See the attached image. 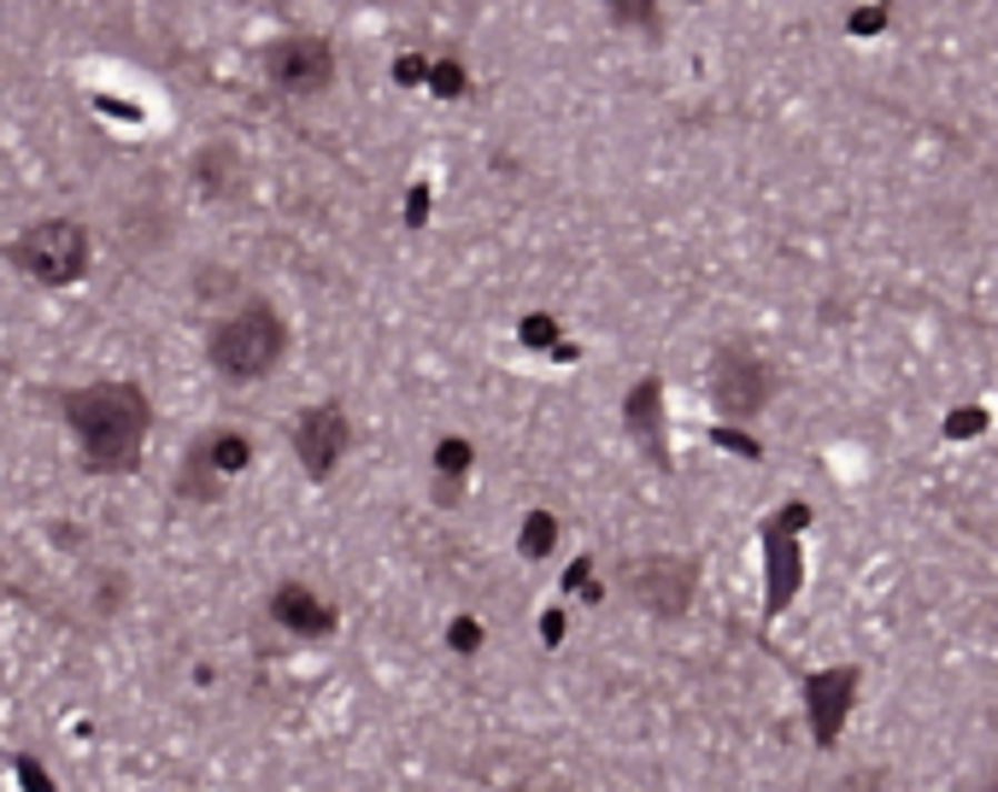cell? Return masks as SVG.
<instances>
[{
  "mask_svg": "<svg viewBox=\"0 0 998 792\" xmlns=\"http://www.w3.org/2000/svg\"><path fill=\"white\" fill-rule=\"evenodd\" d=\"M59 423L77 441V458L89 475H136L153 434V400L141 382H82L53 393Z\"/></svg>",
  "mask_w": 998,
  "mask_h": 792,
  "instance_id": "cell-1",
  "label": "cell"
},
{
  "mask_svg": "<svg viewBox=\"0 0 998 792\" xmlns=\"http://www.w3.org/2000/svg\"><path fill=\"white\" fill-rule=\"evenodd\" d=\"M282 359H288V323L265 300H241L206 329V364L223 382H265Z\"/></svg>",
  "mask_w": 998,
  "mask_h": 792,
  "instance_id": "cell-2",
  "label": "cell"
},
{
  "mask_svg": "<svg viewBox=\"0 0 998 792\" xmlns=\"http://www.w3.org/2000/svg\"><path fill=\"white\" fill-rule=\"evenodd\" d=\"M0 259L36 288H77L82 277H89L94 235H89L82 218L48 212V218H30L12 241H0Z\"/></svg>",
  "mask_w": 998,
  "mask_h": 792,
  "instance_id": "cell-3",
  "label": "cell"
},
{
  "mask_svg": "<svg viewBox=\"0 0 998 792\" xmlns=\"http://www.w3.org/2000/svg\"><path fill=\"white\" fill-rule=\"evenodd\" d=\"M265 82L277 94H323L336 82V48L323 36H277L265 48Z\"/></svg>",
  "mask_w": 998,
  "mask_h": 792,
  "instance_id": "cell-4",
  "label": "cell"
},
{
  "mask_svg": "<svg viewBox=\"0 0 998 792\" xmlns=\"http://www.w3.org/2000/svg\"><path fill=\"white\" fill-rule=\"evenodd\" d=\"M352 447V423L341 405H306L295 417V458L311 482H329V475L341 470V458Z\"/></svg>",
  "mask_w": 998,
  "mask_h": 792,
  "instance_id": "cell-5",
  "label": "cell"
},
{
  "mask_svg": "<svg viewBox=\"0 0 998 792\" xmlns=\"http://www.w3.org/2000/svg\"><path fill=\"white\" fill-rule=\"evenodd\" d=\"M711 400L729 417H752L769 400V364L746 347H722L711 359Z\"/></svg>",
  "mask_w": 998,
  "mask_h": 792,
  "instance_id": "cell-6",
  "label": "cell"
},
{
  "mask_svg": "<svg viewBox=\"0 0 998 792\" xmlns=\"http://www.w3.org/2000/svg\"><path fill=\"white\" fill-rule=\"evenodd\" d=\"M270 622L300 634V640H323V634H336V604L318 599L306 581H282V588L270 593Z\"/></svg>",
  "mask_w": 998,
  "mask_h": 792,
  "instance_id": "cell-7",
  "label": "cell"
},
{
  "mask_svg": "<svg viewBox=\"0 0 998 792\" xmlns=\"http://www.w3.org/2000/svg\"><path fill=\"white\" fill-rule=\"evenodd\" d=\"M189 182L200 200H236L241 182H247V159L236 141H206V148H194L189 159Z\"/></svg>",
  "mask_w": 998,
  "mask_h": 792,
  "instance_id": "cell-8",
  "label": "cell"
},
{
  "mask_svg": "<svg viewBox=\"0 0 998 792\" xmlns=\"http://www.w3.org/2000/svg\"><path fill=\"white\" fill-rule=\"evenodd\" d=\"M693 588V570L676 564V558H647L640 570H629V593L647 604V611H681Z\"/></svg>",
  "mask_w": 998,
  "mask_h": 792,
  "instance_id": "cell-9",
  "label": "cell"
},
{
  "mask_svg": "<svg viewBox=\"0 0 998 792\" xmlns=\"http://www.w3.org/2000/svg\"><path fill=\"white\" fill-rule=\"evenodd\" d=\"M189 452H194V458H200V464L212 470V475H223V482H230V475H241L247 464H253V441H247L241 429H206V434H200V441H194Z\"/></svg>",
  "mask_w": 998,
  "mask_h": 792,
  "instance_id": "cell-10",
  "label": "cell"
},
{
  "mask_svg": "<svg viewBox=\"0 0 998 792\" xmlns=\"http://www.w3.org/2000/svg\"><path fill=\"white\" fill-rule=\"evenodd\" d=\"M164 229H171V218H164L153 200H136V205H123V212H118V247L148 253V247L164 241Z\"/></svg>",
  "mask_w": 998,
  "mask_h": 792,
  "instance_id": "cell-11",
  "label": "cell"
},
{
  "mask_svg": "<svg viewBox=\"0 0 998 792\" xmlns=\"http://www.w3.org/2000/svg\"><path fill=\"white\" fill-rule=\"evenodd\" d=\"M810 693H817V728H822V740H828V734L840 728V704H846L840 693H851V675H828V681L810 686Z\"/></svg>",
  "mask_w": 998,
  "mask_h": 792,
  "instance_id": "cell-12",
  "label": "cell"
},
{
  "mask_svg": "<svg viewBox=\"0 0 998 792\" xmlns=\"http://www.w3.org/2000/svg\"><path fill=\"white\" fill-rule=\"evenodd\" d=\"M177 493H182V499H218V493H223V475H212V470H206L200 458L189 452V458H182V475H177Z\"/></svg>",
  "mask_w": 998,
  "mask_h": 792,
  "instance_id": "cell-13",
  "label": "cell"
},
{
  "mask_svg": "<svg viewBox=\"0 0 998 792\" xmlns=\"http://www.w3.org/2000/svg\"><path fill=\"white\" fill-rule=\"evenodd\" d=\"M241 294V282H236V270L230 264H200V277H194V300H236Z\"/></svg>",
  "mask_w": 998,
  "mask_h": 792,
  "instance_id": "cell-14",
  "label": "cell"
},
{
  "mask_svg": "<svg viewBox=\"0 0 998 792\" xmlns=\"http://www.w3.org/2000/svg\"><path fill=\"white\" fill-rule=\"evenodd\" d=\"M606 12L617 18V24H635V30L658 24V0H606Z\"/></svg>",
  "mask_w": 998,
  "mask_h": 792,
  "instance_id": "cell-15",
  "label": "cell"
},
{
  "mask_svg": "<svg viewBox=\"0 0 998 792\" xmlns=\"http://www.w3.org/2000/svg\"><path fill=\"white\" fill-rule=\"evenodd\" d=\"M547 547H552V517H535V523L523 529V552H529V558H540Z\"/></svg>",
  "mask_w": 998,
  "mask_h": 792,
  "instance_id": "cell-16",
  "label": "cell"
},
{
  "mask_svg": "<svg viewBox=\"0 0 998 792\" xmlns=\"http://www.w3.org/2000/svg\"><path fill=\"white\" fill-rule=\"evenodd\" d=\"M465 464H470V447H465V441H447V447H441V470L459 475Z\"/></svg>",
  "mask_w": 998,
  "mask_h": 792,
  "instance_id": "cell-17",
  "label": "cell"
},
{
  "mask_svg": "<svg viewBox=\"0 0 998 792\" xmlns=\"http://www.w3.org/2000/svg\"><path fill=\"white\" fill-rule=\"evenodd\" d=\"M476 640H482V629H476V622H452V645H459V652H470Z\"/></svg>",
  "mask_w": 998,
  "mask_h": 792,
  "instance_id": "cell-18",
  "label": "cell"
}]
</instances>
